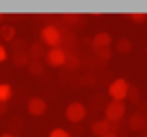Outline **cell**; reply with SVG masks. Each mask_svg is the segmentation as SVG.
<instances>
[{
    "instance_id": "8992f818",
    "label": "cell",
    "mask_w": 147,
    "mask_h": 137,
    "mask_svg": "<svg viewBox=\"0 0 147 137\" xmlns=\"http://www.w3.org/2000/svg\"><path fill=\"white\" fill-rule=\"evenodd\" d=\"M26 106H28V113L33 116H42L47 111V101L43 97H30Z\"/></svg>"
},
{
    "instance_id": "5b68a950",
    "label": "cell",
    "mask_w": 147,
    "mask_h": 137,
    "mask_svg": "<svg viewBox=\"0 0 147 137\" xmlns=\"http://www.w3.org/2000/svg\"><path fill=\"white\" fill-rule=\"evenodd\" d=\"M66 50L62 47H54V49H49L47 50V56H45V62L50 66V68H59V66H64L66 62Z\"/></svg>"
},
{
    "instance_id": "83f0119b",
    "label": "cell",
    "mask_w": 147,
    "mask_h": 137,
    "mask_svg": "<svg viewBox=\"0 0 147 137\" xmlns=\"http://www.w3.org/2000/svg\"><path fill=\"white\" fill-rule=\"evenodd\" d=\"M0 137H18V135H12V134H9V132H7V134H2Z\"/></svg>"
},
{
    "instance_id": "2e32d148",
    "label": "cell",
    "mask_w": 147,
    "mask_h": 137,
    "mask_svg": "<svg viewBox=\"0 0 147 137\" xmlns=\"http://www.w3.org/2000/svg\"><path fill=\"white\" fill-rule=\"evenodd\" d=\"M0 38H4L5 42H12L16 38V28L11 24H4L0 28Z\"/></svg>"
},
{
    "instance_id": "cb8c5ba5",
    "label": "cell",
    "mask_w": 147,
    "mask_h": 137,
    "mask_svg": "<svg viewBox=\"0 0 147 137\" xmlns=\"http://www.w3.org/2000/svg\"><path fill=\"white\" fill-rule=\"evenodd\" d=\"M137 108H138V109H137L138 113H142L144 116H147V102H144V101H142V102H140Z\"/></svg>"
},
{
    "instance_id": "4316f807",
    "label": "cell",
    "mask_w": 147,
    "mask_h": 137,
    "mask_svg": "<svg viewBox=\"0 0 147 137\" xmlns=\"http://www.w3.org/2000/svg\"><path fill=\"white\" fill-rule=\"evenodd\" d=\"M140 135H142V137H147V125H145V127H144V130H142V132H140Z\"/></svg>"
},
{
    "instance_id": "5bb4252c",
    "label": "cell",
    "mask_w": 147,
    "mask_h": 137,
    "mask_svg": "<svg viewBox=\"0 0 147 137\" xmlns=\"http://www.w3.org/2000/svg\"><path fill=\"white\" fill-rule=\"evenodd\" d=\"M23 127H24V120L21 116H12L7 121V128H9V132H12V135L18 134V132H21Z\"/></svg>"
},
{
    "instance_id": "7a4b0ae2",
    "label": "cell",
    "mask_w": 147,
    "mask_h": 137,
    "mask_svg": "<svg viewBox=\"0 0 147 137\" xmlns=\"http://www.w3.org/2000/svg\"><path fill=\"white\" fill-rule=\"evenodd\" d=\"M106 120L111 121V123H116V121H121L126 115V104L123 101H111L106 104Z\"/></svg>"
},
{
    "instance_id": "7c38bea8",
    "label": "cell",
    "mask_w": 147,
    "mask_h": 137,
    "mask_svg": "<svg viewBox=\"0 0 147 137\" xmlns=\"http://www.w3.org/2000/svg\"><path fill=\"white\" fill-rule=\"evenodd\" d=\"M82 64H83V62H82V57H80L76 52H69V54L66 56L64 70H66V71H69V73H73V71H76Z\"/></svg>"
},
{
    "instance_id": "f546056e",
    "label": "cell",
    "mask_w": 147,
    "mask_h": 137,
    "mask_svg": "<svg viewBox=\"0 0 147 137\" xmlns=\"http://www.w3.org/2000/svg\"><path fill=\"white\" fill-rule=\"evenodd\" d=\"M0 21H2V14H0Z\"/></svg>"
},
{
    "instance_id": "4dcf8cb0",
    "label": "cell",
    "mask_w": 147,
    "mask_h": 137,
    "mask_svg": "<svg viewBox=\"0 0 147 137\" xmlns=\"http://www.w3.org/2000/svg\"><path fill=\"white\" fill-rule=\"evenodd\" d=\"M145 52H147V45H145Z\"/></svg>"
},
{
    "instance_id": "4fadbf2b",
    "label": "cell",
    "mask_w": 147,
    "mask_h": 137,
    "mask_svg": "<svg viewBox=\"0 0 147 137\" xmlns=\"http://www.w3.org/2000/svg\"><path fill=\"white\" fill-rule=\"evenodd\" d=\"M12 64L16 66V68H28V64H30V54H28V50H21V52H12Z\"/></svg>"
},
{
    "instance_id": "d6986e66",
    "label": "cell",
    "mask_w": 147,
    "mask_h": 137,
    "mask_svg": "<svg viewBox=\"0 0 147 137\" xmlns=\"http://www.w3.org/2000/svg\"><path fill=\"white\" fill-rule=\"evenodd\" d=\"M12 97V87L9 83H0V102H9Z\"/></svg>"
},
{
    "instance_id": "7402d4cb",
    "label": "cell",
    "mask_w": 147,
    "mask_h": 137,
    "mask_svg": "<svg viewBox=\"0 0 147 137\" xmlns=\"http://www.w3.org/2000/svg\"><path fill=\"white\" fill-rule=\"evenodd\" d=\"M128 18H130L133 23H137V24H140V23H145V21H147V14H145V12H130V14H128Z\"/></svg>"
},
{
    "instance_id": "603a6c76",
    "label": "cell",
    "mask_w": 147,
    "mask_h": 137,
    "mask_svg": "<svg viewBox=\"0 0 147 137\" xmlns=\"http://www.w3.org/2000/svg\"><path fill=\"white\" fill-rule=\"evenodd\" d=\"M49 137H71V134H69V130H66V128H61V127H57V128L50 130Z\"/></svg>"
},
{
    "instance_id": "ffe728a7",
    "label": "cell",
    "mask_w": 147,
    "mask_h": 137,
    "mask_svg": "<svg viewBox=\"0 0 147 137\" xmlns=\"http://www.w3.org/2000/svg\"><path fill=\"white\" fill-rule=\"evenodd\" d=\"M131 42L128 40V38H119L118 42H116V50L118 52H121V54H128L130 50H131Z\"/></svg>"
},
{
    "instance_id": "ac0fdd59",
    "label": "cell",
    "mask_w": 147,
    "mask_h": 137,
    "mask_svg": "<svg viewBox=\"0 0 147 137\" xmlns=\"http://www.w3.org/2000/svg\"><path fill=\"white\" fill-rule=\"evenodd\" d=\"M94 54H95V57H97V61H100V62L104 64V62H107V61L111 59V56H113V49H111V47H104V49H97V50H94Z\"/></svg>"
},
{
    "instance_id": "484cf974",
    "label": "cell",
    "mask_w": 147,
    "mask_h": 137,
    "mask_svg": "<svg viewBox=\"0 0 147 137\" xmlns=\"http://www.w3.org/2000/svg\"><path fill=\"white\" fill-rule=\"evenodd\" d=\"M7 109H9L7 102H0V116H4V115L7 113Z\"/></svg>"
},
{
    "instance_id": "3957f363",
    "label": "cell",
    "mask_w": 147,
    "mask_h": 137,
    "mask_svg": "<svg viewBox=\"0 0 147 137\" xmlns=\"http://www.w3.org/2000/svg\"><path fill=\"white\" fill-rule=\"evenodd\" d=\"M128 89H130V85L125 78H116L109 83L107 94L113 97V101H125L128 96Z\"/></svg>"
},
{
    "instance_id": "f1b7e54d",
    "label": "cell",
    "mask_w": 147,
    "mask_h": 137,
    "mask_svg": "<svg viewBox=\"0 0 147 137\" xmlns=\"http://www.w3.org/2000/svg\"><path fill=\"white\" fill-rule=\"evenodd\" d=\"M104 137H118V135H114V134H107V135H104Z\"/></svg>"
},
{
    "instance_id": "9c48e42d",
    "label": "cell",
    "mask_w": 147,
    "mask_h": 137,
    "mask_svg": "<svg viewBox=\"0 0 147 137\" xmlns=\"http://www.w3.org/2000/svg\"><path fill=\"white\" fill-rule=\"evenodd\" d=\"M111 35L107 31H99L94 38H92V50H97V49H104V47H111Z\"/></svg>"
},
{
    "instance_id": "30bf717a",
    "label": "cell",
    "mask_w": 147,
    "mask_h": 137,
    "mask_svg": "<svg viewBox=\"0 0 147 137\" xmlns=\"http://www.w3.org/2000/svg\"><path fill=\"white\" fill-rule=\"evenodd\" d=\"M90 128H92V134L95 137H104V135L111 134V121H107L106 118H102V120L94 121Z\"/></svg>"
},
{
    "instance_id": "6da1fadb",
    "label": "cell",
    "mask_w": 147,
    "mask_h": 137,
    "mask_svg": "<svg viewBox=\"0 0 147 137\" xmlns=\"http://www.w3.org/2000/svg\"><path fill=\"white\" fill-rule=\"evenodd\" d=\"M40 38H42V43L54 49V47H61V42H62V31L55 26V24H49V26H43L40 30Z\"/></svg>"
},
{
    "instance_id": "e0dca14e",
    "label": "cell",
    "mask_w": 147,
    "mask_h": 137,
    "mask_svg": "<svg viewBox=\"0 0 147 137\" xmlns=\"http://www.w3.org/2000/svg\"><path fill=\"white\" fill-rule=\"evenodd\" d=\"M128 99H130V102L131 104H135V106H138L140 102H142V96H140V89L137 87V85H130V89H128V96H126Z\"/></svg>"
},
{
    "instance_id": "d4e9b609",
    "label": "cell",
    "mask_w": 147,
    "mask_h": 137,
    "mask_svg": "<svg viewBox=\"0 0 147 137\" xmlns=\"http://www.w3.org/2000/svg\"><path fill=\"white\" fill-rule=\"evenodd\" d=\"M7 59V49L4 45H0V62H4Z\"/></svg>"
},
{
    "instance_id": "9a60e30c",
    "label": "cell",
    "mask_w": 147,
    "mask_h": 137,
    "mask_svg": "<svg viewBox=\"0 0 147 137\" xmlns=\"http://www.w3.org/2000/svg\"><path fill=\"white\" fill-rule=\"evenodd\" d=\"M28 71H30L31 77H40V75H43V71H45V62H42V61H30Z\"/></svg>"
},
{
    "instance_id": "8fae6325",
    "label": "cell",
    "mask_w": 147,
    "mask_h": 137,
    "mask_svg": "<svg viewBox=\"0 0 147 137\" xmlns=\"http://www.w3.org/2000/svg\"><path fill=\"white\" fill-rule=\"evenodd\" d=\"M28 54H30L31 61H42L47 56V49H45V45L42 42H33L30 45V49H28Z\"/></svg>"
},
{
    "instance_id": "ba28073f",
    "label": "cell",
    "mask_w": 147,
    "mask_h": 137,
    "mask_svg": "<svg viewBox=\"0 0 147 137\" xmlns=\"http://www.w3.org/2000/svg\"><path fill=\"white\" fill-rule=\"evenodd\" d=\"M145 125H147V116H144V115L138 113V111H135V113L130 115V118H128V127H130V130L142 132Z\"/></svg>"
},
{
    "instance_id": "52a82bcc",
    "label": "cell",
    "mask_w": 147,
    "mask_h": 137,
    "mask_svg": "<svg viewBox=\"0 0 147 137\" xmlns=\"http://www.w3.org/2000/svg\"><path fill=\"white\" fill-rule=\"evenodd\" d=\"M61 47L66 50V54H69V52H75V49L78 47L76 35L73 33L71 30H62V42H61Z\"/></svg>"
},
{
    "instance_id": "277c9868",
    "label": "cell",
    "mask_w": 147,
    "mask_h": 137,
    "mask_svg": "<svg viewBox=\"0 0 147 137\" xmlns=\"http://www.w3.org/2000/svg\"><path fill=\"white\" fill-rule=\"evenodd\" d=\"M85 116H87L85 104H82L80 101H73V102L67 104V108H66V118L71 123H75V125L76 123H82L85 120Z\"/></svg>"
},
{
    "instance_id": "44dd1931",
    "label": "cell",
    "mask_w": 147,
    "mask_h": 137,
    "mask_svg": "<svg viewBox=\"0 0 147 137\" xmlns=\"http://www.w3.org/2000/svg\"><path fill=\"white\" fill-rule=\"evenodd\" d=\"M11 47H12L14 52H21V50H28V49H30L24 38H14V40L11 42Z\"/></svg>"
}]
</instances>
